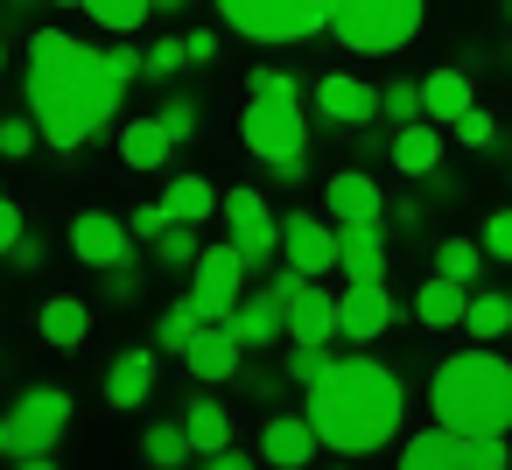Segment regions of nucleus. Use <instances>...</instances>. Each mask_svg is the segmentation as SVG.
Returning <instances> with one entry per match:
<instances>
[{
	"instance_id": "33",
	"label": "nucleus",
	"mask_w": 512,
	"mask_h": 470,
	"mask_svg": "<svg viewBox=\"0 0 512 470\" xmlns=\"http://www.w3.org/2000/svg\"><path fill=\"white\" fill-rule=\"evenodd\" d=\"M204 330V316H197V302L183 295V302H169L162 309V323H155V351H190V337Z\"/></svg>"
},
{
	"instance_id": "16",
	"label": "nucleus",
	"mask_w": 512,
	"mask_h": 470,
	"mask_svg": "<svg viewBox=\"0 0 512 470\" xmlns=\"http://www.w3.org/2000/svg\"><path fill=\"white\" fill-rule=\"evenodd\" d=\"M316 449H323V435H316L309 414H274L260 428V463H274V470H309Z\"/></svg>"
},
{
	"instance_id": "51",
	"label": "nucleus",
	"mask_w": 512,
	"mask_h": 470,
	"mask_svg": "<svg viewBox=\"0 0 512 470\" xmlns=\"http://www.w3.org/2000/svg\"><path fill=\"white\" fill-rule=\"evenodd\" d=\"M190 43V64H218V36L211 29H197V36H183Z\"/></svg>"
},
{
	"instance_id": "10",
	"label": "nucleus",
	"mask_w": 512,
	"mask_h": 470,
	"mask_svg": "<svg viewBox=\"0 0 512 470\" xmlns=\"http://www.w3.org/2000/svg\"><path fill=\"white\" fill-rule=\"evenodd\" d=\"M71 253H78L85 267L113 274V267L134 260V225H127V218H106V211H78V218H71Z\"/></svg>"
},
{
	"instance_id": "20",
	"label": "nucleus",
	"mask_w": 512,
	"mask_h": 470,
	"mask_svg": "<svg viewBox=\"0 0 512 470\" xmlns=\"http://www.w3.org/2000/svg\"><path fill=\"white\" fill-rule=\"evenodd\" d=\"M225 323H232V337H239L246 351H267L274 337H288V309H281L267 288H246V302H239Z\"/></svg>"
},
{
	"instance_id": "9",
	"label": "nucleus",
	"mask_w": 512,
	"mask_h": 470,
	"mask_svg": "<svg viewBox=\"0 0 512 470\" xmlns=\"http://www.w3.org/2000/svg\"><path fill=\"white\" fill-rule=\"evenodd\" d=\"M225 239H232V246L246 253V267H274L281 225H274V211H267V197H260L253 183L225 190Z\"/></svg>"
},
{
	"instance_id": "59",
	"label": "nucleus",
	"mask_w": 512,
	"mask_h": 470,
	"mask_svg": "<svg viewBox=\"0 0 512 470\" xmlns=\"http://www.w3.org/2000/svg\"><path fill=\"white\" fill-rule=\"evenodd\" d=\"M498 8H505V22H512V0H498Z\"/></svg>"
},
{
	"instance_id": "12",
	"label": "nucleus",
	"mask_w": 512,
	"mask_h": 470,
	"mask_svg": "<svg viewBox=\"0 0 512 470\" xmlns=\"http://www.w3.org/2000/svg\"><path fill=\"white\" fill-rule=\"evenodd\" d=\"M400 323V302H393V288L386 281H344V344H372V337H386Z\"/></svg>"
},
{
	"instance_id": "48",
	"label": "nucleus",
	"mask_w": 512,
	"mask_h": 470,
	"mask_svg": "<svg viewBox=\"0 0 512 470\" xmlns=\"http://www.w3.org/2000/svg\"><path fill=\"white\" fill-rule=\"evenodd\" d=\"M134 288H141V274H134V260L106 274V295H113V302H134Z\"/></svg>"
},
{
	"instance_id": "23",
	"label": "nucleus",
	"mask_w": 512,
	"mask_h": 470,
	"mask_svg": "<svg viewBox=\"0 0 512 470\" xmlns=\"http://www.w3.org/2000/svg\"><path fill=\"white\" fill-rule=\"evenodd\" d=\"M470 106H477V92H470V78H463V71H449V64H442V71H428V78H421V113H428L435 127H456Z\"/></svg>"
},
{
	"instance_id": "6",
	"label": "nucleus",
	"mask_w": 512,
	"mask_h": 470,
	"mask_svg": "<svg viewBox=\"0 0 512 470\" xmlns=\"http://www.w3.org/2000/svg\"><path fill=\"white\" fill-rule=\"evenodd\" d=\"M218 22L246 43H309L337 22V0H218Z\"/></svg>"
},
{
	"instance_id": "38",
	"label": "nucleus",
	"mask_w": 512,
	"mask_h": 470,
	"mask_svg": "<svg viewBox=\"0 0 512 470\" xmlns=\"http://www.w3.org/2000/svg\"><path fill=\"white\" fill-rule=\"evenodd\" d=\"M330 365H337V358H330V344H295V351H288V379H295L302 393H309Z\"/></svg>"
},
{
	"instance_id": "45",
	"label": "nucleus",
	"mask_w": 512,
	"mask_h": 470,
	"mask_svg": "<svg viewBox=\"0 0 512 470\" xmlns=\"http://www.w3.org/2000/svg\"><path fill=\"white\" fill-rule=\"evenodd\" d=\"M302 288H309V274H302V267H288V260H281V267H274V281H267V295H274L281 309H295V302H302Z\"/></svg>"
},
{
	"instance_id": "60",
	"label": "nucleus",
	"mask_w": 512,
	"mask_h": 470,
	"mask_svg": "<svg viewBox=\"0 0 512 470\" xmlns=\"http://www.w3.org/2000/svg\"><path fill=\"white\" fill-rule=\"evenodd\" d=\"M330 470H351V463H330Z\"/></svg>"
},
{
	"instance_id": "27",
	"label": "nucleus",
	"mask_w": 512,
	"mask_h": 470,
	"mask_svg": "<svg viewBox=\"0 0 512 470\" xmlns=\"http://www.w3.org/2000/svg\"><path fill=\"white\" fill-rule=\"evenodd\" d=\"M162 204H169V218H176V225H204L211 211H225V204H218V190H211L197 169H176V176L162 183Z\"/></svg>"
},
{
	"instance_id": "41",
	"label": "nucleus",
	"mask_w": 512,
	"mask_h": 470,
	"mask_svg": "<svg viewBox=\"0 0 512 470\" xmlns=\"http://www.w3.org/2000/svg\"><path fill=\"white\" fill-rule=\"evenodd\" d=\"M449 134H456L463 148H477V155H484V148H498V120H491L484 106H470V113H463V120L449 127Z\"/></svg>"
},
{
	"instance_id": "46",
	"label": "nucleus",
	"mask_w": 512,
	"mask_h": 470,
	"mask_svg": "<svg viewBox=\"0 0 512 470\" xmlns=\"http://www.w3.org/2000/svg\"><path fill=\"white\" fill-rule=\"evenodd\" d=\"M127 225H134V239H148V246H155V239H162V232H169L176 218H169V204H141V211H134Z\"/></svg>"
},
{
	"instance_id": "57",
	"label": "nucleus",
	"mask_w": 512,
	"mask_h": 470,
	"mask_svg": "<svg viewBox=\"0 0 512 470\" xmlns=\"http://www.w3.org/2000/svg\"><path fill=\"white\" fill-rule=\"evenodd\" d=\"M50 8H85V0H50Z\"/></svg>"
},
{
	"instance_id": "2",
	"label": "nucleus",
	"mask_w": 512,
	"mask_h": 470,
	"mask_svg": "<svg viewBox=\"0 0 512 470\" xmlns=\"http://www.w3.org/2000/svg\"><path fill=\"white\" fill-rule=\"evenodd\" d=\"M302 414L316 421L323 449H337V456H372V449H386V442L400 435V421H407V386H400V372L379 365L372 351H351V358H337V365L309 386V407H302Z\"/></svg>"
},
{
	"instance_id": "37",
	"label": "nucleus",
	"mask_w": 512,
	"mask_h": 470,
	"mask_svg": "<svg viewBox=\"0 0 512 470\" xmlns=\"http://www.w3.org/2000/svg\"><path fill=\"white\" fill-rule=\"evenodd\" d=\"M176 71H190V43H176V36L148 43V85H169Z\"/></svg>"
},
{
	"instance_id": "22",
	"label": "nucleus",
	"mask_w": 512,
	"mask_h": 470,
	"mask_svg": "<svg viewBox=\"0 0 512 470\" xmlns=\"http://www.w3.org/2000/svg\"><path fill=\"white\" fill-rule=\"evenodd\" d=\"M36 330H43L50 351H78V344L92 337V302H78V295H50V302L36 309Z\"/></svg>"
},
{
	"instance_id": "52",
	"label": "nucleus",
	"mask_w": 512,
	"mask_h": 470,
	"mask_svg": "<svg viewBox=\"0 0 512 470\" xmlns=\"http://www.w3.org/2000/svg\"><path fill=\"white\" fill-rule=\"evenodd\" d=\"M393 225H400V232H414V225H421V204H414V197H400V204H393Z\"/></svg>"
},
{
	"instance_id": "42",
	"label": "nucleus",
	"mask_w": 512,
	"mask_h": 470,
	"mask_svg": "<svg viewBox=\"0 0 512 470\" xmlns=\"http://www.w3.org/2000/svg\"><path fill=\"white\" fill-rule=\"evenodd\" d=\"M106 64H113V78H120V85L148 78V50H134L127 36H113V43H106Z\"/></svg>"
},
{
	"instance_id": "24",
	"label": "nucleus",
	"mask_w": 512,
	"mask_h": 470,
	"mask_svg": "<svg viewBox=\"0 0 512 470\" xmlns=\"http://www.w3.org/2000/svg\"><path fill=\"white\" fill-rule=\"evenodd\" d=\"M155 358H162L155 344L120 351V358H113V372H106V400H113V407H141V400L155 393Z\"/></svg>"
},
{
	"instance_id": "61",
	"label": "nucleus",
	"mask_w": 512,
	"mask_h": 470,
	"mask_svg": "<svg viewBox=\"0 0 512 470\" xmlns=\"http://www.w3.org/2000/svg\"><path fill=\"white\" fill-rule=\"evenodd\" d=\"M0 120H8V113H0Z\"/></svg>"
},
{
	"instance_id": "54",
	"label": "nucleus",
	"mask_w": 512,
	"mask_h": 470,
	"mask_svg": "<svg viewBox=\"0 0 512 470\" xmlns=\"http://www.w3.org/2000/svg\"><path fill=\"white\" fill-rule=\"evenodd\" d=\"M8 8H15V15H36V8H43V0H8Z\"/></svg>"
},
{
	"instance_id": "50",
	"label": "nucleus",
	"mask_w": 512,
	"mask_h": 470,
	"mask_svg": "<svg viewBox=\"0 0 512 470\" xmlns=\"http://www.w3.org/2000/svg\"><path fill=\"white\" fill-rule=\"evenodd\" d=\"M8 260H15L22 274H36V267H43V239H36V232H22V246H15Z\"/></svg>"
},
{
	"instance_id": "5",
	"label": "nucleus",
	"mask_w": 512,
	"mask_h": 470,
	"mask_svg": "<svg viewBox=\"0 0 512 470\" xmlns=\"http://www.w3.org/2000/svg\"><path fill=\"white\" fill-rule=\"evenodd\" d=\"M421 15H428V0H337L330 36L358 57H393L421 36Z\"/></svg>"
},
{
	"instance_id": "28",
	"label": "nucleus",
	"mask_w": 512,
	"mask_h": 470,
	"mask_svg": "<svg viewBox=\"0 0 512 470\" xmlns=\"http://www.w3.org/2000/svg\"><path fill=\"white\" fill-rule=\"evenodd\" d=\"M463 337H477V344H498V337H512V295H498V288H477V295H470V316H463Z\"/></svg>"
},
{
	"instance_id": "3",
	"label": "nucleus",
	"mask_w": 512,
	"mask_h": 470,
	"mask_svg": "<svg viewBox=\"0 0 512 470\" xmlns=\"http://www.w3.org/2000/svg\"><path fill=\"white\" fill-rule=\"evenodd\" d=\"M428 407L456 435H512V365L491 344L449 351L428 379Z\"/></svg>"
},
{
	"instance_id": "8",
	"label": "nucleus",
	"mask_w": 512,
	"mask_h": 470,
	"mask_svg": "<svg viewBox=\"0 0 512 470\" xmlns=\"http://www.w3.org/2000/svg\"><path fill=\"white\" fill-rule=\"evenodd\" d=\"M246 253L232 246V239H218V246H204V260H197V274H190V302H197V316L204 323H225L239 302H246Z\"/></svg>"
},
{
	"instance_id": "11",
	"label": "nucleus",
	"mask_w": 512,
	"mask_h": 470,
	"mask_svg": "<svg viewBox=\"0 0 512 470\" xmlns=\"http://www.w3.org/2000/svg\"><path fill=\"white\" fill-rule=\"evenodd\" d=\"M281 260L302 267L309 281L330 274V267H337V225H323L316 211H288V218H281Z\"/></svg>"
},
{
	"instance_id": "1",
	"label": "nucleus",
	"mask_w": 512,
	"mask_h": 470,
	"mask_svg": "<svg viewBox=\"0 0 512 470\" xmlns=\"http://www.w3.org/2000/svg\"><path fill=\"white\" fill-rule=\"evenodd\" d=\"M22 99L43 127L50 148H85L106 134V120L120 113L127 85L113 78L106 50L78 43L71 29H36L29 36V71H22Z\"/></svg>"
},
{
	"instance_id": "4",
	"label": "nucleus",
	"mask_w": 512,
	"mask_h": 470,
	"mask_svg": "<svg viewBox=\"0 0 512 470\" xmlns=\"http://www.w3.org/2000/svg\"><path fill=\"white\" fill-rule=\"evenodd\" d=\"M239 141L260 169H274V183H302L309 169V113L302 99H253L239 113Z\"/></svg>"
},
{
	"instance_id": "49",
	"label": "nucleus",
	"mask_w": 512,
	"mask_h": 470,
	"mask_svg": "<svg viewBox=\"0 0 512 470\" xmlns=\"http://www.w3.org/2000/svg\"><path fill=\"white\" fill-rule=\"evenodd\" d=\"M197 470H260V456H246V449H218V456H204Z\"/></svg>"
},
{
	"instance_id": "26",
	"label": "nucleus",
	"mask_w": 512,
	"mask_h": 470,
	"mask_svg": "<svg viewBox=\"0 0 512 470\" xmlns=\"http://www.w3.org/2000/svg\"><path fill=\"white\" fill-rule=\"evenodd\" d=\"M169 155H176V134H169L155 113L120 127V162H127V169H169Z\"/></svg>"
},
{
	"instance_id": "55",
	"label": "nucleus",
	"mask_w": 512,
	"mask_h": 470,
	"mask_svg": "<svg viewBox=\"0 0 512 470\" xmlns=\"http://www.w3.org/2000/svg\"><path fill=\"white\" fill-rule=\"evenodd\" d=\"M176 8H190V0H155V15H176Z\"/></svg>"
},
{
	"instance_id": "25",
	"label": "nucleus",
	"mask_w": 512,
	"mask_h": 470,
	"mask_svg": "<svg viewBox=\"0 0 512 470\" xmlns=\"http://www.w3.org/2000/svg\"><path fill=\"white\" fill-rule=\"evenodd\" d=\"M400 470H470L463 463V435L456 428H421V435H407L400 442Z\"/></svg>"
},
{
	"instance_id": "43",
	"label": "nucleus",
	"mask_w": 512,
	"mask_h": 470,
	"mask_svg": "<svg viewBox=\"0 0 512 470\" xmlns=\"http://www.w3.org/2000/svg\"><path fill=\"white\" fill-rule=\"evenodd\" d=\"M197 113H204V106H197V99H183V92H169V99H162V113H155V120H162V127H169V134H176V141H190V134H197Z\"/></svg>"
},
{
	"instance_id": "7",
	"label": "nucleus",
	"mask_w": 512,
	"mask_h": 470,
	"mask_svg": "<svg viewBox=\"0 0 512 470\" xmlns=\"http://www.w3.org/2000/svg\"><path fill=\"white\" fill-rule=\"evenodd\" d=\"M71 428V393L64 386H29L8 407V456H50Z\"/></svg>"
},
{
	"instance_id": "30",
	"label": "nucleus",
	"mask_w": 512,
	"mask_h": 470,
	"mask_svg": "<svg viewBox=\"0 0 512 470\" xmlns=\"http://www.w3.org/2000/svg\"><path fill=\"white\" fill-rule=\"evenodd\" d=\"M141 456H148L155 470H183V463L197 456V442H190V428H183V421H155V428L141 435Z\"/></svg>"
},
{
	"instance_id": "31",
	"label": "nucleus",
	"mask_w": 512,
	"mask_h": 470,
	"mask_svg": "<svg viewBox=\"0 0 512 470\" xmlns=\"http://www.w3.org/2000/svg\"><path fill=\"white\" fill-rule=\"evenodd\" d=\"M484 239H442L435 246V274L442 281H463V288H477V274H484Z\"/></svg>"
},
{
	"instance_id": "35",
	"label": "nucleus",
	"mask_w": 512,
	"mask_h": 470,
	"mask_svg": "<svg viewBox=\"0 0 512 470\" xmlns=\"http://www.w3.org/2000/svg\"><path fill=\"white\" fill-rule=\"evenodd\" d=\"M379 113H386L393 127H414V120H428V113H421V78H393V85L379 92Z\"/></svg>"
},
{
	"instance_id": "44",
	"label": "nucleus",
	"mask_w": 512,
	"mask_h": 470,
	"mask_svg": "<svg viewBox=\"0 0 512 470\" xmlns=\"http://www.w3.org/2000/svg\"><path fill=\"white\" fill-rule=\"evenodd\" d=\"M477 239H484V253H491V260H512V204H505V211H491Z\"/></svg>"
},
{
	"instance_id": "39",
	"label": "nucleus",
	"mask_w": 512,
	"mask_h": 470,
	"mask_svg": "<svg viewBox=\"0 0 512 470\" xmlns=\"http://www.w3.org/2000/svg\"><path fill=\"white\" fill-rule=\"evenodd\" d=\"M463 463L470 470H512V449H505V435H463Z\"/></svg>"
},
{
	"instance_id": "32",
	"label": "nucleus",
	"mask_w": 512,
	"mask_h": 470,
	"mask_svg": "<svg viewBox=\"0 0 512 470\" xmlns=\"http://www.w3.org/2000/svg\"><path fill=\"white\" fill-rule=\"evenodd\" d=\"M85 15H92L106 36H134V29L155 15V0H85Z\"/></svg>"
},
{
	"instance_id": "14",
	"label": "nucleus",
	"mask_w": 512,
	"mask_h": 470,
	"mask_svg": "<svg viewBox=\"0 0 512 470\" xmlns=\"http://www.w3.org/2000/svg\"><path fill=\"white\" fill-rule=\"evenodd\" d=\"M316 113H323L330 127H372V120H379V85L344 78V71H323V78H316Z\"/></svg>"
},
{
	"instance_id": "29",
	"label": "nucleus",
	"mask_w": 512,
	"mask_h": 470,
	"mask_svg": "<svg viewBox=\"0 0 512 470\" xmlns=\"http://www.w3.org/2000/svg\"><path fill=\"white\" fill-rule=\"evenodd\" d=\"M183 428H190V442H197V456H218V449H232V414L204 393V400H190V414H183Z\"/></svg>"
},
{
	"instance_id": "56",
	"label": "nucleus",
	"mask_w": 512,
	"mask_h": 470,
	"mask_svg": "<svg viewBox=\"0 0 512 470\" xmlns=\"http://www.w3.org/2000/svg\"><path fill=\"white\" fill-rule=\"evenodd\" d=\"M0 456H8V414H0Z\"/></svg>"
},
{
	"instance_id": "18",
	"label": "nucleus",
	"mask_w": 512,
	"mask_h": 470,
	"mask_svg": "<svg viewBox=\"0 0 512 470\" xmlns=\"http://www.w3.org/2000/svg\"><path fill=\"white\" fill-rule=\"evenodd\" d=\"M386 162H393L400 176H414V183H428V176L442 169V127H435V120H414V127H393V141H386Z\"/></svg>"
},
{
	"instance_id": "17",
	"label": "nucleus",
	"mask_w": 512,
	"mask_h": 470,
	"mask_svg": "<svg viewBox=\"0 0 512 470\" xmlns=\"http://www.w3.org/2000/svg\"><path fill=\"white\" fill-rule=\"evenodd\" d=\"M330 337H344V295L309 281L302 302L288 309V344H330Z\"/></svg>"
},
{
	"instance_id": "53",
	"label": "nucleus",
	"mask_w": 512,
	"mask_h": 470,
	"mask_svg": "<svg viewBox=\"0 0 512 470\" xmlns=\"http://www.w3.org/2000/svg\"><path fill=\"white\" fill-rule=\"evenodd\" d=\"M15 470H57V456H15Z\"/></svg>"
},
{
	"instance_id": "15",
	"label": "nucleus",
	"mask_w": 512,
	"mask_h": 470,
	"mask_svg": "<svg viewBox=\"0 0 512 470\" xmlns=\"http://www.w3.org/2000/svg\"><path fill=\"white\" fill-rule=\"evenodd\" d=\"M323 204H330L337 225H386V190L365 169H337L330 190H323Z\"/></svg>"
},
{
	"instance_id": "58",
	"label": "nucleus",
	"mask_w": 512,
	"mask_h": 470,
	"mask_svg": "<svg viewBox=\"0 0 512 470\" xmlns=\"http://www.w3.org/2000/svg\"><path fill=\"white\" fill-rule=\"evenodd\" d=\"M0 71H8V43H0Z\"/></svg>"
},
{
	"instance_id": "21",
	"label": "nucleus",
	"mask_w": 512,
	"mask_h": 470,
	"mask_svg": "<svg viewBox=\"0 0 512 470\" xmlns=\"http://www.w3.org/2000/svg\"><path fill=\"white\" fill-rule=\"evenodd\" d=\"M470 295L477 288H463V281H421V295H414V323L421 330H463V316H470Z\"/></svg>"
},
{
	"instance_id": "47",
	"label": "nucleus",
	"mask_w": 512,
	"mask_h": 470,
	"mask_svg": "<svg viewBox=\"0 0 512 470\" xmlns=\"http://www.w3.org/2000/svg\"><path fill=\"white\" fill-rule=\"evenodd\" d=\"M22 232H29V218H22V211H15L8 197H0V260H8V253L22 246Z\"/></svg>"
},
{
	"instance_id": "34",
	"label": "nucleus",
	"mask_w": 512,
	"mask_h": 470,
	"mask_svg": "<svg viewBox=\"0 0 512 470\" xmlns=\"http://www.w3.org/2000/svg\"><path fill=\"white\" fill-rule=\"evenodd\" d=\"M155 260H162V267H176V274H197V260H204L197 225H169V232L155 239Z\"/></svg>"
},
{
	"instance_id": "36",
	"label": "nucleus",
	"mask_w": 512,
	"mask_h": 470,
	"mask_svg": "<svg viewBox=\"0 0 512 470\" xmlns=\"http://www.w3.org/2000/svg\"><path fill=\"white\" fill-rule=\"evenodd\" d=\"M36 148H43L36 113H8V120H0V155H8V162H29Z\"/></svg>"
},
{
	"instance_id": "40",
	"label": "nucleus",
	"mask_w": 512,
	"mask_h": 470,
	"mask_svg": "<svg viewBox=\"0 0 512 470\" xmlns=\"http://www.w3.org/2000/svg\"><path fill=\"white\" fill-rule=\"evenodd\" d=\"M246 92H253V99H302V85H295V71H274V64H253V78H246Z\"/></svg>"
},
{
	"instance_id": "19",
	"label": "nucleus",
	"mask_w": 512,
	"mask_h": 470,
	"mask_svg": "<svg viewBox=\"0 0 512 470\" xmlns=\"http://www.w3.org/2000/svg\"><path fill=\"white\" fill-rule=\"evenodd\" d=\"M344 281H386V225H337Z\"/></svg>"
},
{
	"instance_id": "13",
	"label": "nucleus",
	"mask_w": 512,
	"mask_h": 470,
	"mask_svg": "<svg viewBox=\"0 0 512 470\" xmlns=\"http://www.w3.org/2000/svg\"><path fill=\"white\" fill-rule=\"evenodd\" d=\"M183 365H190V379H197V386H225V379H239V372H246V344L232 337V323H204V330L190 337Z\"/></svg>"
}]
</instances>
